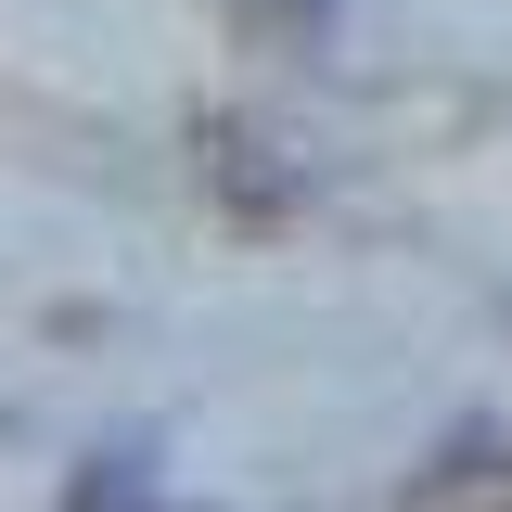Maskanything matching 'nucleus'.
<instances>
[{"label":"nucleus","mask_w":512,"mask_h":512,"mask_svg":"<svg viewBox=\"0 0 512 512\" xmlns=\"http://www.w3.org/2000/svg\"><path fill=\"white\" fill-rule=\"evenodd\" d=\"M77 512H167V500H141V461H103V474L77 487Z\"/></svg>","instance_id":"obj_1"}]
</instances>
